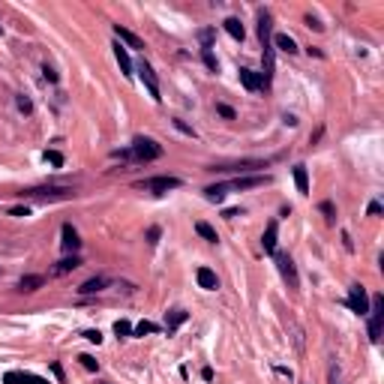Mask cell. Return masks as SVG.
Listing matches in <instances>:
<instances>
[{
	"instance_id": "6da1fadb",
	"label": "cell",
	"mask_w": 384,
	"mask_h": 384,
	"mask_svg": "<svg viewBox=\"0 0 384 384\" xmlns=\"http://www.w3.org/2000/svg\"><path fill=\"white\" fill-rule=\"evenodd\" d=\"M258 39H261V63L264 69L258 72L261 75V87H270L273 81V45H270V12H258Z\"/></svg>"
},
{
	"instance_id": "7a4b0ae2",
	"label": "cell",
	"mask_w": 384,
	"mask_h": 384,
	"mask_svg": "<svg viewBox=\"0 0 384 384\" xmlns=\"http://www.w3.org/2000/svg\"><path fill=\"white\" fill-rule=\"evenodd\" d=\"M159 156H162V144H156L153 138L138 135V138L129 144V159H135V162H156Z\"/></svg>"
},
{
	"instance_id": "3957f363",
	"label": "cell",
	"mask_w": 384,
	"mask_h": 384,
	"mask_svg": "<svg viewBox=\"0 0 384 384\" xmlns=\"http://www.w3.org/2000/svg\"><path fill=\"white\" fill-rule=\"evenodd\" d=\"M135 186H138V189H144V192H153V195H165L168 189H180V186H183V180H180V177H168V174H162V177L138 180Z\"/></svg>"
},
{
	"instance_id": "277c9868",
	"label": "cell",
	"mask_w": 384,
	"mask_h": 384,
	"mask_svg": "<svg viewBox=\"0 0 384 384\" xmlns=\"http://www.w3.org/2000/svg\"><path fill=\"white\" fill-rule=\"evenodd\" d=\"M369 339L378 342L381 339V327H384V294H375L369 303Z\"/></svg>"
},
{
	"instance_id": "5b68a950",
	"label": "cell",
	"mask_w": 384,
	"mask_h": 384,
	"mask_svg": "<svg viewBox=\"0 0 384 384\" xmlns=\"http://www.w3.org/2000/svg\"><path fill=\"white\" fill-rule=\"evenodd\" d=\"M72 189L66 186H36V189H24L21 198H33V201H57V198H69Z\"/></svg>"
},
{
	"instance_id": "8992f818",
	"label": "cell",
	"mask_w": 384,
	"mask_h": 384,
	"mask_svg": "<svg viewBox=\"0 0 384 384\" xmlns=\"http://www.w3.org/2000/svg\"><path fill=\"white\" fill-rule=\"evenodd\" d=\"M228 183V192H240V189H255V186H264V183H270V177L267 174H243V177H234V180H225Z\"/></svg>"
},
{
	"instance_id": "52a82bcc",
	"label": "cell",
	"mask_w": 384,
	"mask_h": 384,
	"mask_svg": "<svg viewBox=\"0 0 384 384\" xmlns=\"http://www.w3.org/2000/svg\"><path fill=\"white\" fill-rule=\"evenodd\" d=\"M348 306H351L357 315H366V312H369V297H366V288L363 285L354 282V285L348 288Z\"/></svg>"
},
{
	"instance_id": "ba28073f",
	"label": "cell",
	"mask_w": 384,
	"mask_h": 384,
	"mask_svg": "<svg viewBox=\"0 0 384 384\" xmlns=\"http://www.w3.org/2000/svg\"><path fill=\"white\" fill-rule=\"evenodd\" d=\"M138 75H141V81H144V87H147V93L153 96V102H159V81H156V72H153V66L150 63H138Z\"/></svg>"
},
{
	"instance_id": "9c48e42d",
	"label": "cell",
	"mask_w": 384,
	"mask_h": 384,
	"mask_svg": "<svg viewBox=\"0 0 384 384\" xmlns=\"http://www.w3.org/2000/svg\"><path fill=\"white\" fill-rule=\"evenodd\" d=\"M276 264H279V273H282V279L288 282V288H297V285H300V279H297V267H294L291 255H285V252H276Z\"/></svg>"
},
{
	"instance_id": "30bf717a",
	"label": "cell",
	"mask_w": 384,
	"mask_h": 384,
	"mask_svg": "<svg viewBox=\"0 0 384 384\" xmlns=\"http://www.w3.org/2000/svg\"><path fill=\"white\" fill-rule=\"evenodd\" d=\"M255 168H267V162H261V159H240V162H231V165H213L210 171H237V177H243L246 171H255Z\"/></svg>"
},
{
	"instance_id": "8fae6325",
	"label": "cell",
	"mask_w": 384,
	"mask_h": 384,
	"mask_svg": "<svg viewBox=\"0 0 384 384\" xmlns=\"http://www.w3.org/2000/svg\"><path fill=\"white\" fill-rule=\"evenodd\" d=\"M60 246H63V252H69V255H75V252L81 249V237H78V231H75L69 222H66L63 231H60Z\"/></svg>"
},
{
	"instance_id": "7c38bea8",
	"label": "cell",
	"mask_w": 384,
	"mask_h": 384,
	"mask_svg": "<svg viewBox=\"0 0 384 384\" xmlns=\"http://www.w3.org/2000/svg\"><path fill=\"white\" fill-rule=\"evenodd\" d=\"M186 321H189V312H186V309H171V312H165V333L171 336V333H174L177 327H183Z\"/></svg>"
},
{
	"instance_id": "4fadbf2b",
	"label": "cell",
	"mask_w": 384,
	"mask_h": 384,
	"mask_svg": "<svg viewBox=\"0 0 384 384\" xmlns=\"http://www.w3.org/2000/svg\"><path fill=\"white\" fill-rule=\"evenodd\" d=\"M195 279H198V285L204 288V291H216V288H219V276H216L210 267H198Z\"/></svg>"
},
{
	"instance_id": "5bb4252c",
	"label": "cell",
	"mask_w": 384,
	"mask_h": 384,
	"mask_svg": "<svg viewBox=\"0 0 384 384\" xmlns=\"http://www.w3.org/2000/svg\"><path fill=\"white\" fill-rule=\"evenodd\" d=\"M237 75H240V84H243L249 93H258V90H261V75H258V72L246 69V66H240V72H237Z\"/></svg>"
},
{
	"instance_id": "9a60e30c",
	"label": "cell",
	"mask_w": 384,
	"mask_h": 384,
	"mask_svg": "<svg viewBox=\"0 0 384 384\" xmlns=\"http://www.w3.org/2000/svg\"><path fill=\"white\" fill-rule=\"evenodd\" d=\"M114 57H117V63H120V69H123V75H126V78H132V75H135V72H132L135 66H132V57H129V48H126V45L114 42Z\"/></svg>"
},
{
	"instance_id": "2e32d148",
	"label": "cell",
	"mask_w": 384,
	"mask_h": 384,
	"mask_svg": "<svg viewBox=\"0 0 384 384\" xmlns=\"http://www.w3.org/2000/svg\"><path fill=\"white\" fill-rule=\"evenodd\" d=\"M114 36H117V42L120 45H129V48H144V42L135 36L132 30H126L123 24H114Z\"/></svg>"
},
{
	"instance_id": "e0dca14e",
	"label": "cell",
	"mask_w": 384,
	"mask_h": 384,
	"mask_svg": "<svg viewBox=\"0 0 384 384\" xmlns=\"http://www.w3.org/2000/svg\"><path fill=\"white\" fill-rule=\"evenodd\" d=\"M276 234H279V225H276V219H270V222H267V231H264V237H261L264 252H276Z\"/></svg>"
},
{
	"instance_id": "ac0fdd59",
	"label": "cell",
	"mask_w": 384,
	"mask_h": 384,
	"mask_svg": "<svg viewBox=\"0 0 384 384\" xmlns=\"http://www.w3.org/2000/svg\"><path fill=\"white\" fill-rule=\"evenodd\" d=\"M108 276H90L87 282H81L78 285V294H96V291H102V288H108Z\"/></svg>"
},
{
	"instance_id": "d6986e66",
	"label": "cell",
	"mask_w": 384,
	"mask_h": 384,
	"mask_svg": "<svg viewBox=\"0 0 384 384\" xmlns=\"http://www.w3.org/2000/svg\"><path fill=\"white\" fill-rule=\"evenodd\" d=\"M45 285V276L42 273H27V276H21L18 279V291H36V288Z\"/></svg>"
},
{
	"instance_id": "ffe728a7",
	"label": "cell",
	"mask_w": 384,
	"mask_h": 384,
	"mask_svg": "<svg viewBox=\"0 0 384 384\" xmlns=\"http://www.w3.org/2000/svg\"><path fill=\"white\" fill-rule=\"evenodd\" d=\"M75 267H81V258L78 255H66L54 264V276H63V273H72Z\"/></svg>"
},
{
	"instance_id": "44dd1931",
	"label": "cell",
	"mask_w": 384,
	"mask_h": 384,
	"mask_svg": "<svg viewBox=\"0 0 384 384\" xmlns=\"http://www.w3.org/2000/svg\"><path fill=\"white\" fill-rule=\"evenodd\" d=\"M225 33H228L231 39H237V42L246 39V27L240 24V18H225Z\"/></svg>"
},
{
	"instance_id": "7402d4cb",
	"label": "cell",
	"mask_w": 384,
	"mask_h": 384,
	"mask_svg": "<svg viewBox=\"0 0 384 384\" xmlns=\"http://www.w3.org/2000/svg\"><path fill=\"white\" fill-rule=\"evenodd\" d=\"M270 45H276V48H279V51H285V54H297V42H294L288 33H276Z\"/></svg>"
},
{
	"instance_id": "603a6c76",
	"label": "cell",
	"mask_w": 384,
	"mask_h": 384,
	"mask_svg": "<svg viewBox=\"0 0 384 384\" xmlns=\"http://www.w3.org/2000/svg\"><path fill=\"white\" fill-rule=\"evenodd\" d=\"M294 183L300 195H309V174H306V165H294Z\"/></svg>"
},
{
	"instance_id": "cb8c5ba5",
	"label": "cell",
	"mask_w": 384,
	"mask_h": 384,
	"mask_svg": "<svg viewBox=\"0 0 384 384\" xmlns=\"http://www.w3.org/2000/svg\"><path fill=\"white\" fill-rule=\"evenodd\" d=\"M204 195H207V201H213V204H222V198L228 195V183H213V186H207L204 189Z\"/></svg>"
},
{
	"instance_id": "d4e9b609",
	"label": "cell",
	"mask_w": 384,
	"mask_h": 384,
	"mask_svg": "<svg viewBox=\"0 0 384 384\" xmlns=\"http://www.w3.org/2000/svg\"><path fill=\"white\" fill-rule=\"evenodd\" d=\"M162 327L159 324H153V321H138L135 327H132V336H150V333H159Z\"/></svg>"
},
{
	"instance_id": "484cf974",
	"label": "cell",
	"mask_w": 384,
	"mask_h": 384,
	"mask_svg": "<svg viewBox=\"0 0 384 384\" xmlns=\"http://www.w3.org/2000/svg\"><path fill=\"white\" fill-rule=\"evenodd\" d=\"M195 231L207 240V243H219V234H216V228L213 225H207V222H195Z\"/></svg>"
},
{
	"instance_id": "4316f807",
	"label": "cell",
	"mask_w": 384,
	"mask_h": 384,
	"mask_svg": "<svg viewBox=\"0 0 384 384\" xmlns=\"http://www.w3.org/2000/svg\"><path fill=\"white\" fill-rule=\"evenodd\" d=\"M201 60H204V66H207L210 72H219V60H216V54H213L210 48H201Z\"/></svg>"
},
{
	"instance_id": "83f0119b",
	"label": "cell",
	"mask_w": 384,
	"mask_h": 384,
	"mask_svg": "<svg viewBox=\"0 0 384 384\" xmlns=\"http://www.w3.org/2000/svg\"><path fill=\"white\" fill-rule=\"evenodd\" d=\"M114 333H117V336H132V324H129L126 318H117L114 321Z\"/></svg>"
},
{
	"instance_id": "f1b7e54d",
	"label": "cell",
	"mask_w": 384,
	"mask_h": 384,
	"mask_svg": "<svg viewBox=\"0 0 384 384\" xmlns=\"http://www.w3.org/2000/svg\"><path fill=\"white\" fill-rule=\"evenodd\" d=\"M159 237H162V228H159V225H150V228H147V243H150V246H156V243H159Z\"/></svg>"
},
{
	"instance_id": "f546056e",
	"label": "cell",
	"mask_w": 384,
	"mask_h": 384,
	"mask_svg": "<svg viewBox=\"0 0 384 384\" xmlns=\"http://www.w3.org/2000/svg\"><path fill=\"white\" fill-rule=\"evenodd\" d=\"M321 213L327 216V222H333V219H336V207H333V201H321Z\"/></svg>"
},
{
	"instance_id": "4dcf8cb0",
	"label": "cell",
	"mask_w": 384,
	"mask_h": 384,
	"mask_svg": "<svg viewBox=\"0 0 384 384\" xmlns=\"http://www.w3.org/2000/svg\"><path fill=\"white\" fill-rule=\"evenodd\" d=\"M45 162H51L54 168H60V165H63V153H60V150H48V153H45Z\"/></svg>"
},
{
	"instance_id": "1f68e13d",
	"label": "cell",
	"mask_w": 384,
	"mask_h": 384,
	"mask_svg": "<svg viewBox=\"0 0 384 384\" xmlns=\"http://www.w3.org/2000/svg\"><path fill=\"white\" fill-rule=\"evenodd\" d=\"M6 213H9V216H30V207H27V204H15V207H9Z\"/></svg>"
},
{
	"instance_id": "d6a6232c",
	"label": "cell",
	"mask_w": 384,
	"mask_h": 384,
	"mask_svg": "<svg viewBox=\"0 0 384 384\" xmlns=\"http://www.w3.org/2000/svg\"><path fill=\"white\" fill-rule=\"evenodd\" d=\"M78 360H81V366H84V369H90V372H93V369H99V360H93L90 354H81Z\"/></svg>"
},
{
	"instance_id": "836d02e7",
	"label": "cell",
	"mask_w": 384,
	"mask_h": 384,
	"mask_svg": "<svg viewBox=\"0 0 384 384\" xmlns=\"http://www.w3.org/2000/svg\"><path fill=\"white\" fill-rule=\"evenodd\" d=\"M171 123H174V129H180V132H183V135H189V138H195V129H192L189 123H183V120H177V117H174V120H171Z\"/></svg>"
},
{
	"instance_id": "e575fe53",
	"label": "cell",
	"mask_w": 384,
	"mask_h": 384,
	"mask_svg": "<svg viewBox=\"0 0 384 384\" xmlns=\"http://www.w3.org/2000/svg\"><path fill=\"white\" fill-rule=\"evenodd\" d=\"M213 36H216V33L210 30V27H207V30H201V33H198V39H201V48H210V42H213Z\"/></svg>"
},
{
	"instance_id": "d590c367",
	"label": "cell",
	"mask_w": 384,
	"mask_h": 384,
	"mask_svg": "<svg viewBox=\"0 0 384 384\" xmlns=\"http://www.w3.org/2000/svg\"><path fill=\"white\" fill-rule=\"evenodd\" d=\"M216 111L222 114L225 120H234V117H237V114H234V108H231V105H225V102H219V105H216Z\"/></svg>"
},
{
	"instance_id": "8d00e7d4",
	"label": "cell",
	"mask_w": 384,
	"mask_h": 384,
	"mask_svg": "<svg viewBox=\"0 0 384 384\" xmlns=\"http://www.w3.org/2000/svg\"><path fill=\"white\" fill-rule=\"evenodd\" d=\"M21 384H48V381L39 378V375H30V372H21Z\"/></svg>"
},
{
	"instance_id": "74e56055",
	"label": "cell",
	"mask_w": 384,
	"mask_h": 384,
	"mask_svg": "<svg viewBox=\"0 0 384 384\" xmlns=\"http://www.w3.org/2000/svg\"><path fill=\"white\" fill-rule=\"evenodd\" d=\"M15 102H18V108H21L24 114H30V111H33V102H30V99H27V96H18Z\"/></svg>"
},
{
	"instance_id": "f35d334b",
	"label": "cell",
	"mask_w": 384,
	"mask_h": 384,
	"mask_svg": "<svg viewBox=\"0 0 384 384\" xmlns=\"http://www.w3.org/2000/svg\"><path fill=\"white\" fill-rule=\"evenodd\" d=\"M84 339H87V342H96V345H99V342H102V333H99V330H84Z\"/></svg>"
},
{
	"instance_id": "ab89813d",
	"label": "cell",
	"mask_w": 384,
	"mask_h": 384,
	"mask_svg": "<svg viewBox=\"0 0 384 384\" xmlns=\"http://www.w3.org/2000/svg\"><path fill=\"white\" fill-rule=\"evenodd\" d=\"M3 384H21V372H6L3 375Z\"/></svg>"
},
{
	"instance_id": "60d3db41",
	"label": "cell",
	"mask_w": 384,
	"mask_h": 384,
	"mask_svg": "<svg viewBox=\"0 0 384 384\" xmlns=\"http://www.w3.org/2000/svg\"><path fill=\"white\" fill-rule=\"evenodd\" d=\"M381 204H378V201H369V216H381Z\"/></svg>"
},
{
	"instance_id": "b9f144b4",
	"label": "cell",
	"mask_w": 384,
	"mask_h": 384,
	"mask_svg": "<svg viewBox=\"0 0 384 384\" xmlns=\"http://www.w3.org/2000/svg\"><path fill=\"white\" fill-rule=\"evenodd\" d=\"M306 24H309L312 30H324V24H321L318 18H312V15H306Z\"/></svg>"
},
{
	"instance_id": "7bdbcfd3",
	"label": "cell",
	"mask_w": 384,
	"mask_h": 384,
	"mask_svg": "<svg viewBox=\"0 0 384 384\" xmlns=\"http://www.w3.org/2000/svg\"><path fill=\"white\" fill-rule=\"evenodd\" d=\"M42 75H45V81H57V72H54L51 66H45V69H42Z\"/></svg>"
},
{
	"instance_id": "ee69618b",
	"label": "cell",
	"mask_w": 384,
	"mask_h": 384,
	"mask_svg": "<svg viewBox=\"0 0 384 384\" xmlns=\"http://www.w3.org/2000/svg\"><path fill=\"white\" fill-rule=\"evenodd\" d=\"M240 213H243L240 207H228V210H225L222 216H225V219H234V216H240Z\"/></svg>"
},
{
	"instance_id": "f6af8a7d",
	"label": "cell",
	"mask_w": 384,
	"mask_h": 384,
	"mask_svg": "<svg viewBox=\"0 0 384 384\" xmlns=\"http://www.w3.org/2000/svg\"><path fill=\"white\" fill-rule=\"evenodd\" d=\"M51 372H54V375L63 381V366H60V363H51Z\"/></svg>"
},
{
	"instance_id": "bcb514c9",
	"label": "cell",
	"mask_w": 384,
	"mask_h": 384,
	"mask_svg": "<svg viewBox=\"0 0 384 384\" xmlns=\"http://www.w3.org/2000/svg\"><path fill=\"white\" fill-rule=\"evenodd\" d=\"M201 378H204V381H213V369H210V366H204V369H201Z\"/></svg>"
}]
</instances>
